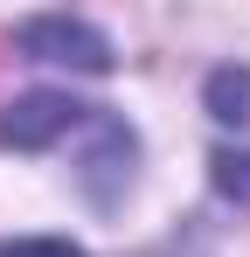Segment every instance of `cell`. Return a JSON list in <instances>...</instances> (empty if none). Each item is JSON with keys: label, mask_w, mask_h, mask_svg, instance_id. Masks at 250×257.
I'll return each mask as SVG.
<instances>
[{"label": "cell", "mask_w": 250, "mask_h": 257, "mask_svg": "<svg viewBox=\"0 0 250 257\" xmlns=\"http://www.w3.org/2000/svg\"><path fill=\"white\" fill-rule=\"evenodd\" d=\"M208 104L222 125H250V70H215L208 77Z\"/></svg>", "instance_id": "3"}, {"label": "cell", "mask_w": 250, "mask_h": 257, "mask_svg": "<svg viewBox=\"0 0 250 257\" xmlns=\"http://www.w3.org/2000/svg\"><path fill=\"white\" fill-rule=\"evenodd\" d=\"M97 118V104H77V97H63V90H35V97H21V104H7V118H0V139L7 146H49V139H70Z\"/></svg>", "instance_id": "1"}, {"label": "cell", "mask_w": 250, "mask_h": 257, "mask_svg": "<svg viewBox=\"0 0 250 257\" xmlns=\"http://www.w3.org/2000/svg\"><path fill=\"white\" fill-rule=\"evenodd\" d=\"M0 257H83L70 236H14V243H0Z\"/></svg>", "instance_id": "4"}, {"label": "cell", "mask_w": 250, "mask_h": 257, "mask_svg": "<svg viewBox=\"0 0 250 257\" xmlns=\"http://www.w3.org/2000/svg\"><path fill=\"white\" fill-rule=\"evenodd\" d=\"M21 49L42 56V63H70V70H111V42L90 28V21H70V14H42L21 28Z\"/></svg>", "instance_id": "2"}]
</instances>
